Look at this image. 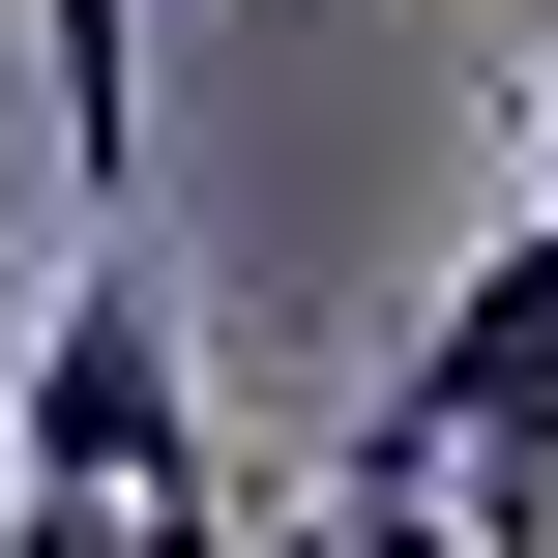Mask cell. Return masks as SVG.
Returning a JSON list of instances; mask_svg holds the SVG:
<instances>
[{
  "instance_id": "obj_1",
  "label": "cell",
  "mask_w": 558,
  "mask_h": 558,
  "mask_svg": "<svg viewBox=\"0 0 558 558\" xmlns=\"http://www.w3.org/2000/svg\"><path fill=\"white\" fill-rule=\"evenodd\" d=\"M0 500H118L147 558H235V412H206V353H177V294H147V206L88 177V235H59V294H29V353H0Z\"/></svg>"
},
{
  "instance_id": "obj_2",
  "label": "cell",
  "mask_w": 558,
  "mask_h": 558,
  "mask_svg": "<svg viewBox=\"0 0 558 558\" xmlns=\"http://www.w3.org/2000/svg\"><path fill=\"white\" fill-rule=\"evenodd\" d=\"M353 441H383L412 500H471V558H558V235L530 206L471 235V294L412 324V383H383Z\"/></svg>"
},
{
  "instance_id": "obj_3",
  "label": "cell",
  "mask_w": 558,
  "mask_h": 558,
  "mask_svg": "<svg viewBox=\"0 0 558 558\" xmlns=\"http://www.w3.org/2000/svg\"><path fill=\"white\" fill-rule=\"evenodd\" d=\"M294 558H471V530H441V500H412V471H383V441H353V471H324V500H294Z\"/></svg>"
},
{
  "instance_id": "obj_4",
  "label": "cell",
  "mask_w": 558,
  "mask_h": 558,
  "mask_svg": "<svg viewBox=\"0 0 558 558\" xmlns=\"http://www.w3.org/2000/svg\"><path fill=\"white\" fill-rule=\"evenodd\" d=\"M0 558H147V530H118V500H0Z\"/></svg>"
},
{
  "instance_id": "obj_5",
  "label": "cell",
  "mask_w": 558,
  "mask_h": 558,
  "mask_svg": "<svg viewBox=\"0 0 558 558\" xmlns=\"http://www.w3.org/2000/svg\"><path fill=\"white\" fill-rule=\"evenodd\" d=\"M530 235H558V59H530Z\"/></svg>"
},
{
  "instance_id": "obj_6",
  "label": "cell",
  "mask_w": 558,
  "mask_h": 558,
  "mask_svg": "<svg viewBox=\"0 0 558 558\" xmlns=\"http://www.w3.org/2000/svg\"><path fill=\"white\" fill-rule=\"evenodd\" d=\"M500 29H530V59H558V0H500Z\"/></svg>"
},
{
  "instance_id": "obj_7",
  "label": "cell",
  "mask_w": 558,
  "mask_h": 558,
  "mask_svg": "<svg viewBox=\"0 0 558 558\" xmlns=\"http://www.w3.org/2000/svg\"><path fill=\"white\" fill-rule=\"evenodd\" d=\"M235 558H294V530H235Z\"/></svg>"
},
{
  "instance_id": "obj_8",
  "label": "cell",
  "mask_w": 558,
  "mask_h": 558,
  "mask_svg": "<svg viewBox=\"0 0 558 558\" xmlns=\"http://www.w3.org/2000/svg\"><path fill=\"white\" fill-rule=\"evenodd\" d=\"M265 29H294V0H265Z\"/></svg>"
}]
</instances>
